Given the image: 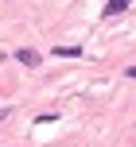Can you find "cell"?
Masks as SVG:
<instances>
[{"instance_id":"cell-1","label":"cell","mask_w":136,"mask_h":147,"mask_svg":"<svg viewBox=\"0 0 136 147\" xmlns=\"http://www.w3.org/2000/svg\"><path fill=\"white\" fill-rule=\"evenodd\" d=\"M16 62H20V66H27V70H35L43 58H39V51H31V47H20V51H16Z\"/></svg>"},{"instance_id":"cell-2","label":"cell","mask_w":136,"mask_h":147,"mask_svg":"<svg viewBox=\"0 0 136 147\" xmlns=\"http://www.w3.org/2000/svg\"><path fill=\"white\" fill-rule=\"evenodd\" d=\"M132 0H105V16H124Z\"/></svg>"},{"instance_id":"cell-3","label":"cell","mask_w":136,"mask_h":147,"mask_svg":"<svg viewBox=\"0 0 136 147\" xmlns=\"http://www.w3.org/2000/svg\"><path fill=\"white\" fill-rule=\"evenodd\" d=\"M54 54H58V58H78L82 47H54Z\"/></svg>"},{"instance_id":"cell-4","label":"cell","mask_w":136,"mask_h":147,"mask_svg":"<svg viewBox=\"0 0 136 147\" xmlns=\"http://www.w3.org/2000/svg\"><path fill=\"white\" fill-rule=\"evenodd\" d=\"M124 78H136V66H129V70H124Z\"/></svg>"}]
</instances>
